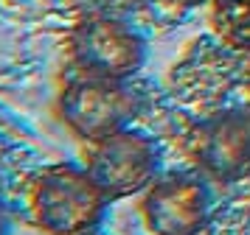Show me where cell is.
Returning <instances> with one entry per match:
<instances>
[{
	"label": "cell",
	"instance_id": "1",
	"mask_svg": "<svg viewBox=\"0 0 250 235\" xmlns=\"http://www.w3.org/2000/svg\"><path fill=\"white\" fill-rule=\"evenodd\" d=\"M20 207L23 218L42 235H76L102 227L110 199L84 165L57 163L25 179Z\"/></svg>",
	"mask_w": 250,
	"mask_h": 235
},
{
	"label": "cell",
	"instance_id": "2",
	"mask_svg": "<svg viewBox=\"0 0 250 235\" xmlns=\"http://www.w3.org/2000/svg\"><path fill=\"white\" fill-rule=\"evenodd\" d=\"M138 112L141 92L129 78L82 76L70 81L59 95V115L70 134H76L82 143H93L132 126Z\"/></svg>",
	"mask_w": 250,
	"mask_h": 235
},
{
	"label": "cell",
	"instance_id": "3",
	"mask_svg": "<svg viewBox=\"0 0 250 235\" xmlns=\"http://www.w3.org/2000/svg\"><path fill=\"white\" fill-rule=\"evenodd\" d=\"M84 168L99 188L107 193L110 201L141 196L160 171V151L158 143L149 134L138 132L132 126L99 137L93 143H84Z\"/></svg>",
	"mask_w": 250,
	"mask_h": 235
},
{
	"label": "cell",
	"instance_id": "4",
	"mask_svg": "<svg viewBox=\"0 0 250 235\" xmlns=\"http://www.w3.org/2000/svg\"><path fill=\"white\" fill-rule=\"evenodd\" d=\"M68 54L84 76L132 78L144 67L146 39L138 28L118 17H87L68 31Z\"/></svg>",
	"mask_w": 250,
	"mask_h": 235
},
{
	"label": "cell",
	"instance_id": "5",
	"mask_svg": "<svg viewBox=\"0 0 250 235\" xmlns=\"http://www.w3.org/2000/svg\"><path fill=\"white\" fill-rule=\"evenodd\" d=\"M138 213L149 235H197L208 224L211 193L194 174H163L141 190Z\"/></svg>",
	"mask_w": 250,
	"mask_h": 235
},
{
	"label": "cell",
	"instance_id": "6",
	"mask_svg": "<svg viewBox=\"0 0 250 235\" xmlns=\"http://www.w3.org/2000/svg\"><path fill=\"white\" fill-rule=\"evenodd\" d=\"M197 157L205 171L219 179L250 174V109L230 112L200 129Z\"/></svg>",
	"mask_w": 250,
	"mask_h": 235
},
{
	"label": "cell",
	"instance_id": "7",
	"mask_svg": "<svg viewBox=\"0 0 250 235\" xmlns=\"http://www.w3.org/2000/svg\"><path fill=\"white\" fill-rule=\"evenodd\" d=\"M0 235H9V216L3 210V204H0Z\"/></svg>",
	"mask_w": 250,
	"mask_h": 235
},
{
	"label": "cell",
	"instance_id": "8",
	"mask_svg": "<svg viewBox=\"0 0 250 235\" xmlns=\"http://www.w3.org/2000/svg\"><path fill=\"white\" fill-rule=\"evenodd\" d=\"M76 235H102V227H96V230H84V233H76Z\"/></svg>",
	"mask_w": 250,
	"mask_h": 235
}]
</instances>
